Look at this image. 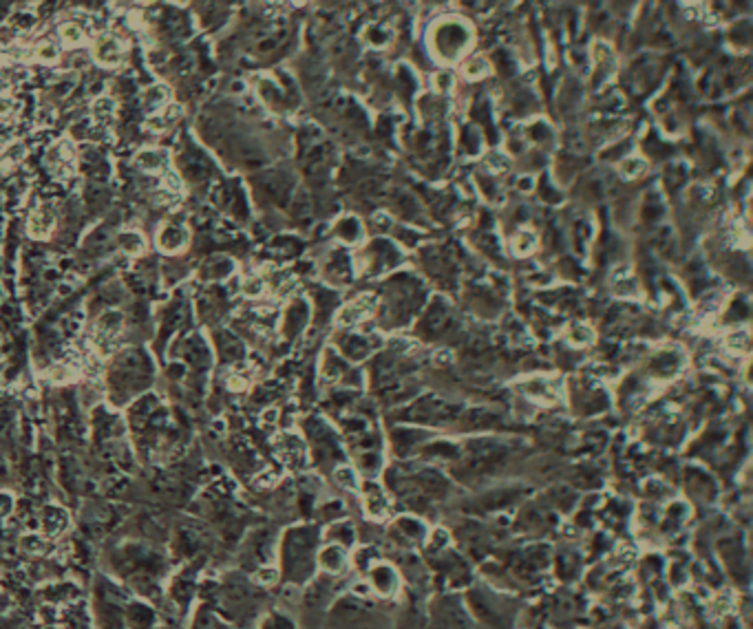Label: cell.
Returning a JSON list of instances; mask_svg holds the SVG:
<instances>
[{
  "label": "cell",
  "instance_id": "cell-1",
  "mask_svg": "<svg viewBox=\"0 0 753 629\" xmlns=\"http://www.w3.org/2000/svg\"><path fill=\"white\" fill-rule=\"evenodd\" d=\"M471 40V29L460 20H444L433 29V51L442 60L458 58Z\"/></svg>",
  "mask_w": 753,
  "mask_h": 629
},
{
  "label": "cell",
  "instance_id": "cell-2",
  "mask_svg": "<svg viewBox=\"0 0 753 629\" xmlns=\"http://www.w3.org/2000/svg\"><path fill=\"white\" fill-rule=\"evenodd\" d=\"M122 55H124V44L119 42L115 36L104 34L93 44V58L98 60L100 65L115 67V65L122 62Z\"/></svg>",
  "mask_w": 753,
  "mask_h": 629
},
{
  "label": "cell",
  "instance_id": "cell-3",
  "mask_svg": "<svg viewBox=\"0 0 753 629\" xmlns=\"http://www.w3.org/2000/svg\"><path fill=\"white\" fill-rule=\"evenodd\" d=\"M375 307V296L371 294H365V296H358L356 300H352L349 305H345L342 310L338 312V325H356L360 323L363 318H367Z\"/></svg>",
  "mask_w": 753,
  "mask_h": 629
},
{
  "label": "cell",
  "instance_id": "cell-4",
  "mask_svg": "<svg viewBox=\"0 0 753 629\" xmlns=\"http://www.w3.org/2000/svg\"><path fill=\"white\" fill-rule=\"evenodd\" d=\"M365 508H367L369 517H373V519H385L389 515V499L385 497L382 488L378 484H367Z\"/></svg>",
  "mask_w": 753,
  "mask_h": 629
},
{
  "label": "cell",
  "instance_id": "cell-5",
  "mask_svg": "<svg viewBox=\"0 0 753 629\" xmlns=\"http://www.w3.org/2000/svg\"><path fill=\"white\" fill-rule=\"evenodd\" d=\"M58 40L67 44V47H80L82 42H86V32L80 22L69 20L58 27Z\"/></svg>",
  "mask_w": 753,
  "mask_h": 629
},
{
  "label": "cell",
  "instance_id": "cell-6",
  "mask_svg": "<svg viewBox=\"0 0 753 629\" xmlns=\"http://www.w3.org/2000/svg\"><path fill=\"white\" fill-rule=\"evenodd\" d=\"M53 221H55L53 212L47 206H42L32 217V221H29V232H32L34 237H40V239L47 237L53 230Z\"/></svg>",
  "mask_w": 753,
  "mask_h": 629
},
{
  "label": "cell",
  "instance_id": "cell-7",
  "mask_svg": "<svg viewBox=\"0 0 753 629\" xmlns=\"http://www.w3.org/2000/svg\"><path fill=\"white\" fill-rule=\"evenodd\" d=\"M186 243V230L182 227H166L164 232L159 234V248L166 250V252H175L179 250L182 245Z\"/></svg>",
  "mask_w": 753,
  "mask_h": 629
},
{
  "label": "cell",
  "instance_id": "cell-8",
  "mask_svg": "<svg viewBox=\"0 0 753 629\" xmlns=\"http://www.w3.org/2000/svg\"><path fill=\"white\" fill-rule=\"evenodd\" d=\"M336 232H338V237H340L342 241L354 243V241H358L360 234H363V225H360V221L354 219V217H345V219L338 221Z\"/></svg>",
  "mask_w": 753,
  "mask_h": 629
},
{
  "label": "cell",
  "instance_id": "cell-9",
  "mask_svg": "<svg viewBox=\"0 0 753 629\" xmlns=\"http://www.w3.org/2000/svg\"><path fill=\"white\" fill-rule=\"evenodd\" d=\"M34 55L40 60V62L51 65L60 58V44L53 42V40H40V42H36V47H34Z\"/></svg>",
  "mask_w": 753,
  "mask_h": 629
},
{
  "label": "cell",
  "instance_id": "cell-10",
  "mask_svg": "<svg viewBox=\"0 0 753 629\" xmlns=\"http://www.w3.org/2000/svg\"><path fill=\"white\" fill-rule=\"evenodd\" d=\"M568 338H570V343H575V345L581 347V345H588V343L594 340V331L585 323H572L570 329H568Z\"/></svg>",
  "mask_w": 753,
  "mask_h": 629
},
{
  "label": "cell",
  "instance_id": "cell-11",
  "mask_svg": "<svg viewBox=\"0 0 753 629\" xmlns=\"http://www.w3.org/2000/svg\"><path fill=\"white\" fill-rule=\"evenodd\" d=\"M488 71H491V62H488L484 55H477V58L469 60V62H466V67H464V73L469 75L471 80L484 78V75H488Z\"/></svg>",
  "mask_w": 753,
  "mask_h": 629
},
{
  "label": "cell",
  "instance_id": "cell-12",
  "mask_svg": "<svg viewBox=\"0 0 753 629\" xmlns=\"http://www.w3.org/2000/svg\"><path fill=\"white\" fill-rule=\"evenodd\" d=\"M645 171H647V164H645L641 157L629 155V157H625V159L621 161V175H623L625 179H637V177H641Z\"/></svg>",
  "mask_w": 753,
  "mask_h": 629
},
{
  "label": "cell",
  "instance_id": "cell-13",
  "mask_svg": "<svg viewBox=\"0 0 753 629\" xmlns=\"http://www.w3.org/2000/svg\"><path fill=\"white\" fill-rule=\"evenodd\" d=\"M535 248H537V237H535L533 232H528V230H524V232H519V234L513 239V250H515V254H531Z\"/></svg>",
  "mask_w": 753,
  "mask_h": 629
},
{
  "label": "cell",
  "instance_id": "cell-14",
  "mask_svg": "<svg viewBox=\"0 0 753 629\" xmlns=\"http://www.w3.org/2000/svg\"><path fill=\"white\" fill-rule=\"evenodd\" d=\"M727 347L731 351H735V354H740V351H747L749 349V331L747 329H735L727 336Z\"/></svg>",
  "mask_w": 753,
  "mask_h": 629
},
{
  "label": "cell",
  "instance_id": "cell-15",
  "mask_svg": "<svg viewBox=\"0 0 753 629\" xmlns=\"http://www.w3.org/2000/svg\"><path fill=\"white\" fill-rule=\"evenodd\" d=\"M336 482L340 484V486H345V488H358V479H356V472L352 470V468H347V466H340L338 470H336Z\"/></svg>",
  "mask_w": 753,
  "mask_h": 629
},
{
  "label": "cell",
  "instance_id": "cell-16",
  "mask_svg": "<svg viewBox=\"0 0 753 629\" xmlns=\"http://www.w3.org/2000/svg\"><path fill=\"white\" fill-rule=\"evenodd\" d=\"M119 243H122V248H124L128 254H140V252L144 250V241H142L140 234H124Z\"/></svg>",
  "mask_w": 753,
  "mask_h": 629
},
{
  "label": "cell",
  "instance_id": "cell-17",
  "mask_svg": "<svg viewBox=\"0 0 753 629\" xmlns=\"http://www.w3.org/2000/svg\"><path fill=\"white\" fill-rule=\"evenodd\" d=\"M161 161H164V155L157 150H146L144 155H140V164L146 168V171H155Z\"/></svg>",
  "mask_w": 753,
  "mask_h": 629
},
{
  "label": "cell",
  "instance_id": "cell-18",
  "mask_svg": "<svg viewBox=\"0 0 753 629\" xmlns=\"http://www.w3.org/2000/svg\"><path fill=\"white\" fill-rule=\"evenodd\" d=\"M486 166L491 168V171H506V168H508V159H506L504 152L491 150L488 157H486Z\"/></svg>",
  "mask_w": 753,
  "mask_h": 629
},
{
  "label": "cell",
  "instance_id": "cell-19",
  "mask_svg": "<svg viewBox=\"0 0 753 629\" xmlns=\"http://www.w3.org/2000/svg\"><path fill=\"white\" fill-rule=\"evenodd\" d=\"M369 42L373 44V47H385V42L389 40V32L387 29H380V27H373L371 32L367 34Z\"/></svg>",
  "mask_w": 753,
  "mask_h": 629
},
{
  "label": "cell",
  "instance_id": "cell-20",
  "mask_svg": "<svg viewBox=\"0 0 753 629\" xmlns=\"http://www.w3.org/2000/svg\"><path fill=\"white\" fill-rule=\"evenodd\" d=\"M113 100H109V98H100L95 104H93V113L98 115V117H107V115H111L113 113Z\"/></svg>",
  "mask_w": 753,
  "mask_h": 629
},
{
  "label": "cell",
  "instance_id": "cell-21",
  "mask_svg": "<svg viewBox=\"0 0 753 629\" xmlns=\"http://www.w3.org/2000/svg\"><path fill=\"white\" fill-rule=\"evenodd\" d=\"M261 291H263V281L261 279H252V281L246 283V294L248 296H259Z\"/></svg>",
  "mask_w": 753,
  "mask_h": 629
},
{
  "label": "cell",
  "instance_id": "cell-22",
  "mask_svg": "<svg viewBox=\"0 0 753 629\" xmlns=\"http://www.w3.org/2000/svg\"><path fill=\"white\" fill-rule=\"evenodd\" d=\"M13 106H16V102H13L9 95H0V117H5L13 111Z\"/></svg>",
  "mask_w": 753,
  "mask_h": 629
},
{
  "label": "cell",
  "instance_id": "cell-23",
  "mask_svg": "<svg viewBox=\"0 0 753 629\" xmlns=\"http://www.w3.org/2000/svg\"><path fill=\"white\" fill-rule=\"evenodd\" d=\"M517 188L524 190V192H528L533 188V177H519L517 179Z\"/></svg>",
  "mask_w": 753,
  "mask_h": 629
},
{
  "label": "cell",
  "instance_id": "cell-24",
  "mask_svg": "<svg viewBox=\"0 0 753 629\" xmlns=\"http://www.w3.org/2000/svg\"><path fill=\"white\" fill-rule=\"evenodd\" d=\"M3 91H5V84H3V82H0V95H3Z\"/></svg>",
  "mask_w": 753,
  "mask_h": 629
}]
</instances>
